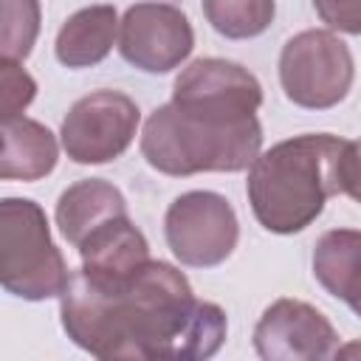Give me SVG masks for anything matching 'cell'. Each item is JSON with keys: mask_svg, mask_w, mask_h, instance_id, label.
Returning a JSON list of instances; mask_svg holds the SVG:
<instances>
[{"mask_svg": "<svg viewBox=\"0 0 361 361\" xmlns=\"http://www.w3.org/2000/svg\"><path fill=\"white\" fill-rule=\"evenodd\" d=\"M68 338L96 358H212L228 333L220 305L200 302L183 271L149 259L127 279L71 271L59 293Z\"/></svg>", "mask_w": 361, "mask_h": 361, "instance_id": "1", "label": "cell"}, {"mask_svg": "<svg viewBox=\"0 0 361 361\" xmlns=\"http://www.w3.org/2000/svg\"><path fill=\"white\" fill-rule=\"evenodd\" d=\"M262 147L254 110L206 99H178L155 107L144 121V161L172 178L197 172H243Z\"/></svg>", "mask_w": 361, "mask_h": 361, "instance_id": "2", "label": "cell"}, {"mask_svg": "<svg viewBox=\"0 0 361 361\" xmlns=\"http://www.w3.org/2000/svg\"><path fill=\"white\" fill-rule=\"evenodd\" d=\"M347 138L305 133L259 152L248 166L245 195L257 223L274 234L305 231L341 195V155Z\"/></svg>", "mask_w": 361, "mask_h": 361, "instance_id": "3", "label": "cell"}, {"mask_svg": "<svg viewBox=\"0 0 361 361\" xmlns=\"http://www.w3.org/2000/svg\"><path fill=\"white\" fill-rule=\"evenodd\" d=\"M68 265L39 203L28 197L0 200V285L28 302L59 296L68 285Z\"/></svg>", "mask_w": 361, "mask_h": 361, "instance_id": "4", "label": "cell"}, {"mask_svg": "<svg viewBox=\"0 0 361 361\" xmlns=\"http://www.w3.org/2000/svg\"><path fill=\"white\" fill-rule=\"evenodd\" d=\"M355 62L344 39L324 28L293 34L279 54V82L285 96L305 110H330L347 99Z\"/></svg>", "mask_w": 361, "mask_h": 361, "instance_id": "5", "label": "cell"}, {"mask_svg": "<svg viewBox=\"0 0 361 361\" xmlns=\"http://www.w3.org/2000/svg\"><path fill=\"white\" fill-rule=\"evenodd\" d=\"M166 245L180 265L214 268L231 257L240 240V223L231 203L206 189L178 195L164 214Z\"/></svg>", "mask_w": 361, "mask_h": 361, "instance_id": "6", "label": "cell"}, {"mask_svg": "<svg viewBox=\"0 0 361 361\" xmlns=\"http://www.w3.org/2000/svg\"><path fill=\"white\" fill-rule=\"evenodd\" d=\"M141 124L138 104L121 90H93L62 118V149L76 164H107L124 155Z\"/></svg>", "mask_w": 361, "mask_h": 361, "instance_id": "7", "label": "cell"}, {"mask_svg": "<svg viewBox=\"0 0 361 361\" xmlns=\"http://www.w3.org/2000/svg\"><path fill=\"white\" fill-rule=\"evenodd\" d=\"M195 31L189 17L172 3L144 0L124 11L118 25L121 56L144 73H169L189 59Z\"/></svg>", "mask_w": 361, "mask_h": 361, "instance_id": "8", "label": "cell"}, {"mask_svg": "<svg viewBox=\"0 0 361 361\" xmlns=\"http://www.w3.org/2000/svg\"><path fill=\"white\" fill-rule=\"evenodd\" d=\"M254 350L265 361H316L338 353V333L327 316L302 299H276L254 327Z\"/></svg>", "mask_w": 361, "mask_h": 361, "instance_id": "9", "label": "cell"}, {"mask_svg": "<svg viewBox=\"0 0 361 361\" xmlns=\"http://www.w3.org/2000/svg\"><path fill=\"white\" fill-rule=\"evenodd\" d=\"M82 268L104 279H127L149 262V243L141 228L133 226L130 214H118L93 228L79 243Z\"/></svg>", "mask_w": 361, "mask_h": 361, "instance_id": "10", "label": "cell"}, {"mask_svg": "<svg viewBox=\"0 0 361 361\" xmlns=\"http://www.w3.org/2000/svg\"><path fill=\"white\" fill-rule=\"evenodd\" d=\"M3 152L0 178L3 180H39L54 172L59 158V144L54 133L25 116L3 118Z\"/></svg>", "mask_w": 361, "mask_h": 361, "instance_id": "11", "label": "cell"}, {"mask_svg": "<svg viewBox=\"0 0 361 361\" xmlns=\"http://www.w3.org/2000/svg\"><path fill=\"white\" fill-rule=\"evenodd\" d=\"M118 214H127V200L110 180H102V178H85L68 186L59 195L56 212H54L62 237L73 248H79V243L93 228H99L102 223Z\"/></svg>", "mask_w": 361, "mask_h": 361, "instance_id": "12", "label": "cell"}, {"mask_svg": "<svg viewBox=\"0 0 361 361\" xmlns=\"http://www.w3.org/2000/svg\"><path fill=\"white\" fill-rule=\"evenodd\" d=\"M313 276L336 299L361 316V231L330 228L313 248Z\"/></svg>", "mask_w": 361, "mask_h": 361, "instance_id": "13", "label": "cell"}, {"mask_svg": "<svg viewBox=\"0 0 361 361\" xmlns=\"http://www.w3.org/2000/svg\"><path fill=\"white\" fill-rule=\"evenodd\" d=\"M118 14L113 6L99 3V6H87L79 8L76 14H71L54 42L56 59L65 68H90L99 65L116 45L118 39Z\"/></svg>", "mask_w": 361, "mask_h": 361, "instance_id": "14", "label": "cell"}, {"mask_svg": "<svg viewBox=\"0 0 361 361\" xmlns=\"http://www.w3.org/2000/svg\"><path fill=\"white\" fill-rule=\"evenodd\" d=\"M209 25L226 39L259 37L276 14L274 0H203Z\"/></svg>", "mask_w": 361, "mask_h": 361, "instance_id": "15", "label": "cell"}, {"mask_svg": "<svg viewBox=\"0 0 361 361\" xmlns=\"http://www.w3.org/2000/svg\"><path fill=\"white\" fill-rule=\"evenodd\" d=\"M39 34V0H0V56L23 62Z\"/></svg>", "mask_w": 361, "mask_h": 361, "instance_id": "16", "label": "cell"}, {"mask_svg": "<svg viewBox=\"0 0 361 361\" xmlns=\"http://www.w3.org/2000/svg\"><path fill=\"white\" fill-rule=\"evenodd\" d=\"M34 96H37L34 76L17 59L0 56V113L3 118L23 116V110L34 102Z\"/></svg>", "mask_w": 361, "mask_h": 361, "instance_id": "17", "label": "cell"}, {"mask_svg": "<svg viewBox=\"0 0 361 361\" xmlns=\"http://www.w3.org/2000/svg\"><path fill=\"white\" fill-rule=\"evenodd\" d=\"M313 8L330 31L361 34V0H313Z\"/></svg>", "mask_w": 361, "mask_h": 361, "instance_id": "18", "label": "cell"}]
</instances>
